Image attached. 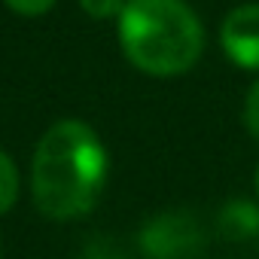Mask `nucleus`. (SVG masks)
Returning a JSON list of instances; mask_svg holds the SVG:
<instances>
[{
	"instance_id": "f257e3e1",
	"label": "nucleus",
	"mask_w": 259,
	"mask_h": 259,
	"mask_svg": "<svg viewBox=\"0 0 259 259\" xmlns=\"http://www.w3.org/2000/svg\"><path fill=\"white\" fill-rule=\"evenodd\" d=\"M107 177L110 153L82 119H61L37 141L31 195L43 217L58 223L89 217L104 195Z\"/></svg>"
},
{
	"instance_id": "f03ea898",
	"label": "nucleus",
	"mask_w": 259,
	"mask_h": 259,
	"mask_svg": "<svg viewBox=\"0 0 259 259\" xmlns=\"http://www.w3.org/2000/svg\"><path fill=\"white\" fill-rule=\"evenodd\" d=\"M116 31L125 58L150 76H180L204 52L201 19L186 0H128Z\"/></svg>"
},
{
	"instance_id": "7ed1b4c3",
	"label": "nucleus",
	"mask_w": 259,
	"mask_h": 259,
	"mask_svg": "<svg viewBox=\"0 0 259 259\" xmlns=\"http://www.w3.org/2000/svg\"><path fill=\"white\" fill-rule=\"evenodd\" d=\"M141 250L147 259H195L201 250V229L183 210L159 213L141 229Z\"/></svg>"
},
{
	"instance_id": "20e7f679",
	"label": "nucleus",
	"mask_w": 259,
	"mask_h": 259,
	"mask_svg": "<svg viewBox=\"0 0 259 259\" xmlns=\"http://www.w3.org/2000/svg\"><path fill=\"white\" fill-rule=\"evenodd\" d=\"M220 46L241 70H259V4L235 7L223 19Z\"/></svg>"
},
{
	"instance_id": "39448f33",
	"label": "nucleus",
	"mask_w": 259,
	"mask_h": 259,
	"mask_svg": "<svg viewBox=\"0 0 259 259\" xmlns=\"http://www.w3.org/2000/svg\"><path fill=\"white\" fill-rule=\"evenodd\" d=\"M217 229L229 241H247V238L259 235V204L244 201V198L223 204V210L217 217Z\"/></svg>"
},
{
	"instance_id": "423d86ee",
	"label": "nucleus",
	"mask_w": 259,
	"mask_h": 259,
	"mask_svg": "<svg viewBox=\"0 0 259 259\" xmlns=\"http://www.w3.org/2000/svg\"><path fill=\"white\" fill-rule=\"evenodd\" d=\"M16 198H19V168L0 150V217L13 210Z\"/></svg>"
},
{
	"instance_id": "0eeeda50",
	"label": "nucleus",
	"mask_w": 259,
	"mask_h": 259,
	"mask_svg": "<svg viewBox=\"0 0 259 259\" xmlns=\"http://www.w3.org/2000/svg\"><path fill=\"white\" fill-rule=\"evenodd\" d=\"M128 0H79V7L89 19L95 22H107V19H119Z\"/></svg>"
},
{
	"instance_id": "6e6552de",
	"label": "nucleus",
	"mask_w": 259,
	"mask_h": 259,
	"mask_svg": "<svg viewBox=\"0 0 259 259\" xmlns=\"http://www.w3.org/2000/svg\"><path fill=\"white\" fill-rule=\"evenodd\" d=\"M4 4L16 13V16H25V19H37V16H46L58 0H4Z\"/></svg>"
},
{
	"instance_id": "1a4fd4ad",
	"label": "nucleus",
	"mask_w": 259,
	"mask_h": 259,
	"mask_svg": "<svg viewBox=\"0 0 259 259\" xmlns=\"http://www.w3.org/2000/svg\"><path fill=\"white\" fill-rule=\"evenodd\" d=\"M244 125H247V132L259 141V79L250 85V92L244 98Z\"/></svg>"
},
{
	"instance_id": "9d476101",
	"label": "nucleus",
	"mask_w": 259,
	"mask_h": 259,
	"mask_svg": "<svg viewBox=\"0 0 259 259\" xmlns=\"http://www.w3.org/2000/svg\"><path fill=\"white\" fill-rule=\"evenodd\" d=\"M82 259H125V256H122L113 244H107V241H95V244L85 247Z\"/></svg>"
},
{
	"instance_id": "9b49d317",
	"label": "nucleus",
	"mask_w": 259,
	"mask_h": 259,
	"mask_svg": "<svg viewBox=\"0 0 259 259\" xmlns=\"http://www.w3.org/2000/svg\"><path fill=\"white\" fill-rule=\"evenodd\" d=\"M253 186H256V195H259V165H256V174H253Z\"/></svg>"
}]
</instances>
